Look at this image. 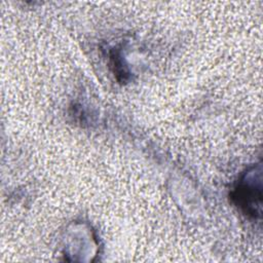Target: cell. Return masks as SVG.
I'll return each mask as SVG.
<instances>
[{
	"mask_svg": "<svg viewBox=\"0 0 263 263\" xmlns=\"http://www.w3.org/2000/svg\"><path fill=\"white\" fill-rule=\"evenodd\" d=\"M234 203L248 216L257 218L261 216V185H255L250 173L239 181L231 193Z\"/></svg>",
	"mask_w": 263,
	"mask_h": 263,
	"instance_id": "6da1fadb",
	"label": "cell"
}]
</instances>
